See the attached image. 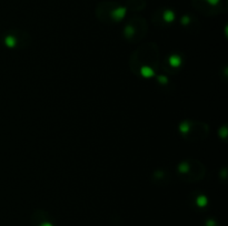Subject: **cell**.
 <instances>
[{"instance_id":"cell-1","label":"cell","mask_w":228,"mask_h":226,"mask_svg":"<svg viewBox=\"0 0 228 226\" xmlns=\"http://www.w3.org/2000/svg\"><path fill=\"white\" fill-rule=\"evenodd\" d=\"M131 71L140 78H151L159 68V50L154 42L141 44L129 59Z\"/></svg>"},{"instance_id":"cell-2","label":"cell","mask_w":228,"mask_h":226,"mask_svg":"<svg viewBox=\"0 0 228 226\" xmlns=\"http://www.w3.org/2000/svg\"><path fill=\"white\" fill-rule=\"evenodd\" d=\"M206 174V167L196 159H187L181 161L177 166L178 177L186 183L198 182L203 180Z\"/></svg>"},{"instance_id":"cell-3","label":"cell","mask_w":228,"mask_h":226,"mask_svg":"<svg viewBox=\"0 0 228 226\" xmlns=\"http://www.w3.org/2000/svg\"><path fill=\"white\" fill-rule=\"evenodd\" d=\"M126 7L118 5L115 1H103L96 7V16L101 22L112 25L121 21L126 16Z\"/></svg>"},{"instance_id":"cell-4","label":"cell","mask_w":228,"mask_h":226,"mask_svg":"<svg viewBox=\"0 0 228 226\" xmlns=\"http://www.w3.org/2000/svg\"><path fill=\"white\" fill-rule=\"evenodd\" d=\"M179 132L187 141H200L207 138L209 127L205 122L183 121L179 124Z\"/></svg>"},{"instance_id":"cell-5","label":"cell","mask_w":228,"mask_h":226,"mask_svg":"<svg viewBox=\"0 0 228 226\" xmlns=\"http://www.w3.org/2000/svg\"><path fill=\"white\" fill-rule=\"evenodd\" d=\"M148 30L147 22L139 16L133 17L124 28V37L131 43L140 42L145 38Z\"/></svg>"},{"instance_id":"cell-6","label":"cell","mask_w":228,"mask_h":226,"mask_svg":"<svg viewBox=\"0 0 228 226\" xmlns=\"http://www.w3.org/2000/svg\"><path fill=\"white\" fill-rule=\"evenodd\" d=\"M192 6L204 16H216L226 9L222 0H192Z\"/></svg>"},{"instance_id":"cell-7","label":"cell","mask_w":228,"mask_h":226,"mask_svg":"<svg viewBox=\"0 0 228 226\" xmlns=\"http://www.w3.org/2000/svg\"><path fill=\"white\" fill-rule=\"evenodd\" d=\"M31 43V37L21 30H11L5 36V44L9 48L25 49Z\"/></svg>"},{"instance_id":"cell-8","label":"cell","mask_w":228,"mask_h":226,"mask_svg":"<svg viewBox=\"0 0 228 226\" xmlns=\"http://www.w3.org/2000/svg\"><path fill=\"white\" fill-rule=\"evenodd\" d=\"M176 18L175 12L171 10V9H159L154 14L153 16V22L155 26H158V27H166V26H169L170 23L174 22Z\"/></svg>"},{"instance_id":"cell-9","label":"cell","mask_w":228,"mask_h":226,"mask_svg":"<svg viewBox=\"0 0 228 226\" xmlns=\"http://www.w3.org/2000/svg\"><path fill=\"white\" fill-rule=\"evenodd\" d=\"M183 63L184 59L180 53H171L165 61V71L168 72V73H175V71L180 70V68L183 67Z\"/></svg>"},{"instance_id":"cell-10","label":"cell","mask_w":228,"mask_h":226,"mask_svg":"<svg viewBox=\"0 0 228 226\" xmlns=\"http://www.w3.org/2000/svg\"><path fill=\"white\" fill-rule=\"evenodd\" d=\"M170 174L167 171H164V170H157L153 173L151 175V180L153 182L155 183L156 185H167L170 182Z\"/></svg>"},{"instance_id":"cell-11","label":"cell","mask_w":228,"mask_h":226,"mask_svg":"<svg viewBox=\"0 0 228 226\" xmlns=\"http://www.w3.org/2000/svg\"><path fill=\"white\" fill-rule=\"evenodd\" d=\"M181 25L183 27H185L188 31L194 33H197L199 31V23L194 17L189 16V14H186L181 18Z\"/></svg>"},{"instance_id":"cell-12","label":"cell","mask_w":228,"mask_h":226,"mask_svg":"<svg viewBox=\"0 0 228 226\" xmlns=\"http://www.w3.org/2000/svg\"><path fill=\"white\" fill-rule=\"evenodd\" d=\"M146 6V1L145 0H127L126 2V9L131 11H141Z\"/></svg>"},{"instance_id":"cell-13","label":"cell","mask_w":228,"mask_h":226,"mask_svg":"<svg viewBox=\"0 0 228 226\" xmlns=\"http://www.w3.org/2000/svg\"><path fill=\"white\" fill-rule=\"evenodd\" d=\"M195 204L197 205L198 207L200 208H204L208 205V199H207V196L205 194H198L196 197H195Z\"/></svg>"},{"instance_id":"cell-14","label":"cell","mask_w":228,"mask_h":226,"mask_svg":"<svg viewBox=\"0 0 228 226\" xmlns=\"http://www.w3.org/2000/svg\"><path fill=\"white\" fill-rule=\"evenodd\" d=\"M40 226H53V224H50V223H47V222H46V223H42L41 225Z\"/></svg>"}]
</instances>
